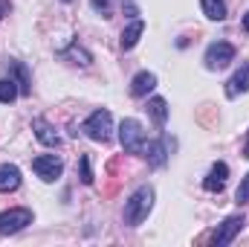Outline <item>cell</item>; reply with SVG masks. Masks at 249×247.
<instances>
[{"instance_id":"cell-24","label":"cell","mask_w":249,"mask_h":247,"mask_svg":"<svg viewBox=\"0 0 249 247\" xmlns=\"http://www.w3.org/2000/svg\"><path fill=\"white\" fill-rule=\"evenodd\" d=\"M244 29H247V32H249V12H247V15H244Z\"/></svg>"},{"instance_id":"cell-1","label":"cell","mask_w":249,"mask_h":247,"mask_svg":"<svg viewBox=\"0 0 249 247\" xmlns=\"http://www.w3.org/2000/svg\"><path fill=\"white\" fill-rule=\"evenodd\" d=\"M151 206H154V189L151 186H139L127 201H124V224L127 227H139L145 218H148V212H151Z\"/></svg>"},{"instance_id":"cell-14","label":"cell","mask_w":249,"mask_h":247,"mask_svg":"<svg viewBox=\"0 0 249 247\" xmlns=\"http://www.w3.org/2000/svg\"><path fill=\"white\" fill-rule=\"evenodd\" d=\"M18 186H20V169L12 163H3L0 166V192H15Z\"/></svg>"},{"instance_id":"cell-9","label":"cell","mask_w":249,"mask_h":247,"mask_svg":"<svg viewBox=\"0 0 249 247\" xmlns=\"http://www.w3.org/2000/svg\"><path fill=\"white\" fill-rule=\"evenodd\" d=\"M32 131H35V137H38V143H41V145H47V148H58V145H61L58 131L47 123V120H41V117H38V120H32Z\"/></svg>"},{"instance_id":"cell-17","label":"cell","mask_w":249,"mask_h":247,"mask_svg":"<svg viewBox=\"0 0 249 247\" xmlns=\"http://www.w3.org/2000/svg\"><path fill=\"white\" fill-rule=\"evenodd\" d=\"M200 6H203V15L209 21H223L226 18V3L223 0H200Z\"/></svg>"},{"instance_id":"cell-3","label":"cell","mask_w":249,"mask_h":247,"mask_svg":"<svg viewBox=\"0 0 249 247\" xmlns=\"http://www.w3.org/2000/svg\"><path fill=\"white\" fill-rule=\"evenodd\" d=\"M119 143H122V148L127 154H142V148H145V128L139 120H122L119 125Z\"/></svg>"},{"instance_id":"cell-8","label":"cell","mask_w":249,"mask_h":247,"mask_svg":"<svg viewBox=\"0 0 249 247\" xmlns=\"http://www.w3.org/2000/svg\"><path fill=\"white\" fill-rule=\"evenodd\" d=\"M142 157H145V160H148V166H154V169L165 166V160H168V145H165V137L145 143V148H142Z\"/></svg>"},{"instance_id":"cell-10","label":"cell","mask_w":249,"mask_h":247,"mask_svg":"<svg viewBox=\"0 0 249 247\" xmlns=\"http://www.w3.org/2000/svg\"><path fill=\"white\" fill-rule=\"evenodd\" d=\"M6 67H9V76H12V79L18 82V87H20V96H29V93H32V79H29L26 64L18 62V59H9Z\"/></svg>"},{"instance_id":"cell-25","label":"cell","mask_w":249,"mask_h":247,"mask_svg":"<svg viewBox=\"0 0 249 247\" xmlns=\"http://www.w3.org/2000/svg\"><path fill=\"white\" fill-rule=\"evenodd\" d=\"M244 157H249V134H247V145H244Z\"/></svg>"},{"instance_id":"cell-4","label":"cell","mask_w":249,"mask_h":247,"mask_svg":"<svg viewBox=\"0 0 249 247\" xmlns=\"http://www.w3.org/2000/svg\"><path fill=\"white\" fill-rule=\"evenodd\" d=\"M29 224H32V209H26V206L0 212V236H15V233L26 230Z\"/></svg>"},{"instance_id":"cell-16","label":"cell","mask_w":249,"mask_h":247,"mask_svg":"<svg viewBox=\"0 0 249 247\" xmlns=\"http://www.w3.org/2000/svg\"><path fill=\"white\" fill-rule=\"evenodd\" d=\"M148 114L154 117V123L160 125H165V120H168V102L162 99V96H154V99H148Z\"/></svg>"},{"instance_id":"cell-18","label":"cell","mask_w":249,"mask_h":247,"mask_svg":"<svg viewBox=\"0 0 249 247\" xmlns=\"http://www.w3.org/2000/svg\"><path fill=\"white\" fill-rule=\"evenodd\" d=\"M61 59H70V64H81V67H87V64L93 62V59H90V53H87V50H81L78 44H70L67 50H61Z\"/></svg>"},{"instance_id":"cell-12","label":"cell","mask_w":249,"mask_h":247,"mask_svg":"<svg viewBox=\"0 0 249 247\" xmlns=\"http://www.w3.org/2000/svg\"><path fill=\"white\" fill-rule=\"evenodd\" d=\"M154 87H157V76H154V73H148V70H142V73H136V76H133V82H130V96L145 99Z\"/></svg>"},{"instance_id":"cell-21","label":"cell","mask_w":249,"mask_h":247,"mask_svg":"<svg viewBox=\"0 0 249 247\" xmlns=\"http://www.w3.org/2000/svg\"><path fill=\"white\" fill-rule=\"evenodd\" d=\"M235 198H238V204H247V201H249V175L241 181L238 192H235Z\"/></svg>"},{"instance_id":"cell-26","label":"cell","mask_w":249,"mask_h":247,"mask_svg":"<svg viewBox=\"0 0 249 247\" xmlns=\"http://www.w3.org/2000/svg\"><path fill=\"white\" fill-rule=\"evenodd\" d=\"M64 3H70V0H64Z\"/></svg>"},{"instance_id":"cell-20","label":"cell","mask_w":249,"mask_h":247,"mask_svg":"<svg viewBox=\"0 0 249 247\" xmlns=\"http://www.w3.org/2000/svg\"><path fill=\"white\" fill-rule=\"evenodd\" d=\"M78 163H81V181H84V184L90 186V184H93V169H90V154H81V160H78Z\"/></svg>"},{"instance_id":"cell-23","label":"cell","mask_w":249,"mask_h":247,"mask_svg":"<svg viewBox=\"0 0 249 247\" xmlns=\"http://www.w3.org/2000/svg\"><path fill=\"white\" fill-rule=\"evenodd\" d=\"M6 12H9V0H0V18H3Z\"/></svg>"},{"instance_id":"cell-19","label":"cell","mask_w":249,"mask_h":247,"mask_svg":"<svg viewBox=\"0 0 249 247\" xmlns=\"http://www.w3.org/2000/svg\"><path fill=\"white\" fill-rule=\"evenodd\" d=\"M20 96V87H18V82L9 76V79H0V102L3 105H9V102H15Z\"/></svg>"},{"instance_id":"cell-2","label":"cell","mask_w":249,"mask_h":247,"mask_svg":"<svg viewBox=\"0 0 249 247\" xmlns=\"http://www.w3.org/2000/svg\"><path fill=\"white\" fill-rule=\"evenodd\" d=\"M81 131H84L90 140H96V143H107L110 134H113V117H110V111H107V108L93 111V114L81 123Z\"/></svg>"},{"instance_id":"cell-11","label":"cell","mask_w":249,"mask_h":247,"mask_svg":"<svg viewBox=\"0 0 249 247\" xmlns=\"http://www.w3.org/2000/svg\"><path fill=\"white\" fill-rule=\"evenodd\" d=\"M226 178H229V166H226L223 160H217V163L212 166V172L206 175V181H203V189H206V192H223V186H226Z\"/></svg>"},{"instance_id":"cell-6","label":"cell","mask_w":249,"mask_h":247,"mask_svg":"<svg viewBox=\"0 0 249 247\" xmlns=\"http://www.w3.org/2000/svg\"><path fill=\"white\" fill-rule=\"evenodd\" d=\"M203 62H206L209 70H223L229 62H235V47L229 41H214V44L206 47V59Z\"/></svg>"},{"instance_id":"cell-7","label":"cell","mask_w":249,"mask_h":247,"mask_svg":"<svg viewBox=\"0 0 249 247\" xmlns=\"http://www.w3.org/2000/svg\"><path fill=\"white\" fill-rule=\"evenodd\" d=\"M244 224H247V218H244V215H229V218L217 227V233L212 236V245H214V247L232 245V242H235V236L244 230Z\"/></svg>"},{"instance_id":"cell-5","label":"cell","mask_w":249,"mask_h":247,"mask_svg":"<svg viewBox=\"0 0 249 247\" xmlns=\"http://www.w3.org/2000/svg\"><path fill=\"white\" fill-rule=\"evenodd\" d=\"M32 172L41 178V181H47V184H53V181H58L64 172V160L58 154H41V157H35L32 160Z\"/></svg>"},{"instance_id":"cell-15","label":"cell","mask_w":249,"mask_h":247,"mask_svg":"<svg viewBox=\"0 0 249 247\" xmlns=\"http://www.w3.org/2000/svg\"><path fill=\"white\" fill-rule=\"evenodd\" d=\"M142 32H145V21H130V26L122 32V50H133L136 44H139V38H142Z\"/></svg>"},{"instance_id":"cell-22","label":"cell","mask_w":249,"mask_h":247,"mask_svg":"<svg viewBox=\"0 0 249 247\" xmlns=\"http://www.w3.org/2000/svg\"><path fill=\"white\" fill-rule=\"evenodd\" d=\"M90 3H93L96 12H107V6H110V0H90Z\"/></svg>"},{"instance_id":"cell-13","label":"cell","mask_w":249,"mask_h":247,"mask_svg":"<svg viewBox=\"0 0 249 247\" xmlns=\"http://www.w3.org/2000/svg\"><path fill=\"white\" fill-rule=\"evenodd\" d=\"M247 90H249V62L226 82V96L235 99V96H241V93H247Z\"/></svg>"}]
</instances>
